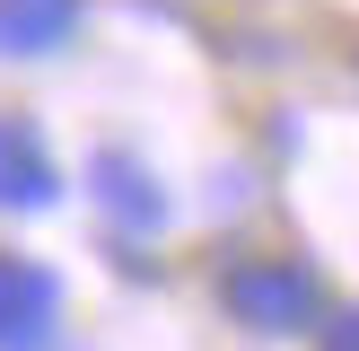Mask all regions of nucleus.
I'll use <instances>...</instances> for the list:
<instances>
[{"label":"nucleus","mask_w":359,"mask_h":351,"mask_svg":"<svg viewBox=\"0 0 359 351\" xmlns=\"http://www.w3.org/2000/svg\"><path fill=\"white\" fill-rule=\"evenodd\" d=\"M219 316L245 333H263V343H298V333L325 325V272H316L307 255H272V246H245V255L219 263Z\"/></svg>","instance_id":"f257e3e1"},{"label":"nucleus","mask_w":359,"mask_h":351,"mask_svg":"<svg viewBox=\"0 0 359 351\" xmlns=\"http://www.w3.org/2000/svg\"><path fill=\"white\" fill-rule=\"evenodd\" d=\"M88 202L105 211V228H114L123 246H132V237H158V228L175 220V193L158 185V167L140 150H114V140L88 150Z\"/></svg>","instance_id":"f03ea898"},{"label":"nucleus","mask_w":359,"mask_h":351,"mask_svg":"<svg viewBox=\"0 0 359 351\" xmlns=\"http://www.w3.org/2000/svg\"><path fill=\"white\" fill-rule=\"evenodd\" d=\"M53 343H62V272L0 246V351H53Z\"/></svg>","instance_id":"7ed1b4c3"},{"label":"nucleus","mask_w":359,"mask_h":351,"mask_svg":"<svg viewBox=\"0 0 359 351\" xmlns=\"http://www.w3.org/2000/svg\"><path fill=\"white\" fill-rule=\"evenodd\" d=\"M62 202V158H53L44 123L0 105V220H35Z\"/></svg>","instance_id":"20e7f679"},{"label":"nucleus","mask_w":359,"mask_h":351,"mask_svg":"<svg viewBox=\"0 0 359 351\" xmlns=\"http://www.w3.org/2000/svg\"><path fill=\"white\" fill-rule=\"evenodd\" d=\"M88 27V0H0V62H53Z\"/></svg>","instance_id":"39448f33"},{"label":"nucleus","mask_w":359,"mask_h":351,"mask_svg":"<svg viewBox=\"0 0 359 351\" xmlns=\"http://www.w3.org/2000/svg\"><path fill=\"white\" fill-rule=\"evenodd\" d=\"M316 351H359V298H351V307H325V325H316Z\"/></svg>","instance_id":"423d86ee"}]
</instances>
